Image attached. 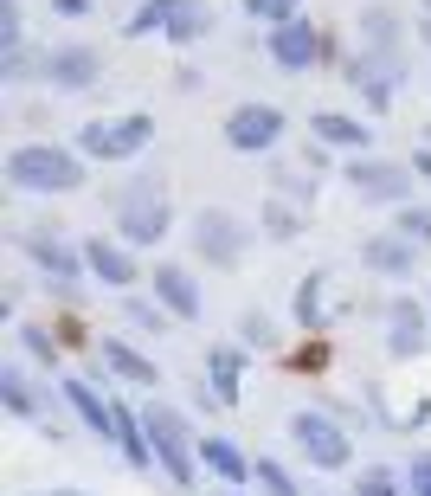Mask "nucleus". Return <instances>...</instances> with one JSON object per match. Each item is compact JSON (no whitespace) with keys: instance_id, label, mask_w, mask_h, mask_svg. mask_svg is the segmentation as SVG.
Masks as SVG:
<instances>
[{"instance_id":"1","label":"nucleus","mask_w":431,"mask_h":496,"mask_svg":"<svg viewBox=\"0 0 431 496\" xmlns=\"http://www.w3.org/2000/svg\"><path fill=\"white\" fill-rule=\"evenodd\" d=\"M7 187L14 193H78L84 155L58 149V142H20V149H7Z\"/></svg>"},{"instance_id":"2","label":"nucleus","mask_w":431,"mask_h":496,"mask_svg":"<svg viewBox=\"0 0 431 496\" xmlns=\"http://www.w3.org/2000/svg\"><path fill=\"white\" fill-rule=\"evenodd\" d=\"M168 226H174V206H168L162 174H135L129 187H116V239L122 245H155V239H168Z\"/></svg>"},{"instance_id":"3","label":"nucleus","mask_w":431,"mask_h":496,"mask_svg":"<svg viewBox=\"0 0 431 496\" xmlns=\"http://www.w3.org/2000/svg\"><path fill=\"white\" fill-rule=\"evenodd\" d=\"M155 142V116L149 110H129V116H97L78 129V155L91 162H135L142 149Z\"/></svg>"},{"instance_id":"4","label":"nucleus","mask_w":431,"mask_h":496,"mask_svg":"<svg viewBox=\"0 0 431 496\" xmlns=\"http://www.w3.org/2000/svg\"><path fill=\"white\" fill-rule=\"evenodd\" d=\"M142 425H149V451H155V464H162V477L168 483H193V425H187V412H174V406H149V412H142Z\"/></svg>"},{"instance_id":"5","label":"nucleus","mask_w":431,"mask_h":496,"mask_svg":"<svg viewBox=\"0 0 431 496\" xmlns=\"http://www.w3.org/2000/svg\"><path fill=\"white\" fill-rule=\"evenodd\" d=\"M245 245H251V226H239L226 206H200V213H193V252H200L206 264L232 271V264L245 258Z\"/></svg>"},{"instance_id":"6","label":"nucleus","mask_w":431,"mask_h":496,"mask_svg":"<svg viewBox=\"0 0 431 496\" xmlns=\"http://www.w3.org/2000/svg\"><path fill=\"white\" fill-rule=\"evenodd\" d=\"M290 445H297L316 471H341V464L354 458V439L341 432L328 412H290Z\"/></svg>"},{"instance_id":"7","label":"nucleus","mask_w":431,"mask_h":496,"mask_svg":"<svg viewBox=\"0 0 431 496\" xmlns=\"http://www.w3.org/2000/svg\"><path fill=\"white\" fill-rule=\"evenodd\" d=\"M39 78L52 91H91L103 78V52L97 45H45L39 52Z\"/></svg>"},{"instance_id":"8","label":"nucleus","mask_w":431,"mask_h":496,"mask_svg":"<svg viewBox=\"0 0 431 496\" xmlns=\"http://www.w3.org/2000/svg\"><path fill=\"white\" fill-rule=\"evenodd\" d=\"M20 252L39 264V277H45V283H58V291H78V277H84V252H71L58 233L33 226V233H20Z\"/></svg>"},{"instance_id":"9","label":"nucleus","mask_w":431,"mask_h":496,"mask_svg":"<svg viewBox=\"0 0 431 496\" xmlns=\"http://www.w3.org/2000/svg\"><path fill=\"white\" fill-rule=\"evenodd\" d=\"M277 135H283V110H277V104H239V110L226 116V149H239V155L277 149Z\"/></svg>"},{"instance_id":"10","label":"nucleus","mask_w":431,"mask_h":496,"mask_svg":"<svg viewBox=\"0 0 431 496\" xmlns=\"http://www.w3.org/2000/svg\"><path fill=\"white\" fill-rule=\"evenodd\" d=\"M399 58H374V52H354L348 58V84L367 97V110H393V97H399Z\"/></svg>"},{"instance_id":"11","label":"nucleus","mask_w":431,"mask_h":496,"mask_svg":"<svg viewBox=\"0 0 431 496\" xmlns=\"http://www.w3.org/2000/svg\"><path fill=\"white\" fill-rule=\"evenodd\" d=\"M431 329H425V303L418 297H393L387 303V354L393 362H412V354H425Z\"/></svg>"},{"instance_id":"12","label":"nucleus","mask_w":431,"mask_h":496,"mask_svg":"<svg viewBox=\"0 0 431 496\" xmlns=\"http://www.w3.org/2000/svg\"><path fill=\"white\" fill-rule=\"evenodd\" d=\"M264 52H270V64H277V71L303 78V71L316 64V52H322V33H316L309 20H290V26H277V33L264 39Z\"/></svg>"},{"instance_id":"13","label":"nucleus","mask_w":431,"mask_h":496,"mask_svg":"<svg viewBox=\"0 0 431 496\" xmlns=\"http://www.w3.org/2000/svg\"><path fill=\"white\" fill-rule=\"evenodd\" d=\"M149 283H155V303H162L174 322H200V316H206V297H200V283H193L181 264H155V277H149Z\"/></svg>"},{"instance_id":"14","label":"nucleus","mask_w":431,"mask_h":496,"mask_svg":"<svg viewBox=\"0 0 431 496\" xmlns=\"http://www.w3.org/2000/svg\"><path fill=\"white\" fill-rule=\"evenodd\" d=\"M348 187L361 200H406L412 193V174L393 168V162H374V155H354L348 162Z\"/></svg>"},{"instance_id":"15","label":"nucleus","mask_w":431,"mask_h":496,"mask_svg":"<svg viewBox=\"0 0 431 496\" xmlns=\"http://www.w3.org/2000/svg\"><path fill=\"white\" fill-rule=\"evenodd\" d=\"M418 252H425V245H412L406 233H374V239H361V264L380 271V277H418Z\"/></svg>"},{"instance_id":"16","label":"nucleus","mask_w":431,"mask_h":496,"mask_svg":"<svg viewBox=\"0 0 431 496\" xmlns=\"http://www.w3.org/2000/svg\"><path fill=\"white\" fill-rule=\"evenodd\" d=\"M84 271H91L97 283H110V291H129V283L142 277L135 258H129V245H122V239H103V233L84 239Z\"/></svg>"},{"instance_id":"17","label":"nucleus","mask_w":431,"mask_h":496,"mask_svg":"<svg viewBox=\"0 0 431 496\" xmlns=\"http://www.w3.org/2000/svg\"><path fill=\"white\" fill-rule=\"evenodd\" d=\"M97 362H103L116 381H135V387H162V368L149 362V354H135L129 342H116V335H103V342H97Z\"/></svg>"},{"instance_id":"18","label":"nucleus","mask_w":431,"mask_h":496,"mask_svg":"<svg viewBox=\"0 0 431 496\" xmlns=\"http://www.w3.org/2000/svg\"><path fill=\"white\" fill-rule=\"evenodd\" d=\"M309 135L328 142V149H354V155L367 149V123L348 116V110H316V116H309Z\"/></svg>"},{"instance_id":"19","label":"nucleus","mask_w":431,"mask_h":496,"mask_svg":"<svg viewBox=\"0 0 431 496\" xmlns=\"http://www.w3.org/2000/svg\"><path fill=\"white\" fill-rule=\"evenodd\" d=\"M354 39H361V52H374V58H399V20L387 7H361L354 14Z\"/></svg>"},{"instance_id":"20","label":"nucleus","mask_w":431,"mask_h":496,"mask_svg":"<svg viewBox=\"0 0 431 496\" xmlns=\"http://www.w3.org/2000/svg\"><path fill=\"white\" fill-rule=\"evenodd\" d=\"M64 400L78 406V419L91 425L97 439H110V425H116V406H110V400H103V393H97L91 381H78V374H64Z\"/></svg>"},{"instance_id":"21","label":"nucleus","mask_w":431,"mask_h":496,"mask_svg":"<svg viewBox=\"0 0 431 496\" xmlns=\"http://www.w3.org/2000/svg\"><path fill=\"white\" fill-rule=\"evenodd\" d=\"M187 7H193V0H142V7L122 20V33H129V39H149V33H162V39H168V26H174Z\"/></svg>"},{"instance_id":"22","label":"nucleus","mask_w":431,"mask_h":496,"mask_svg":"<svg viewBox=\"0 0 431 496\" xmlns=\"http://www.w3.org/2000/svg\"><path fill=\"white\" fill-rule=\"evenodd\" d=\"M200 464H206L212 477H220V483H245V477H251L245 451H239L232 439H220V432H206V439H200Z\"/></svg>"},{"instance_id":"23","label":"nucleus","mask_w":431,"mask_h":496,"mask_svg":"<svg viewBox=\"0 0 431 496\" xmlns=\"http://www.w3.org/2000/svg\"><path fill=\"white\" fill-rule=\"evenodd\" d=\"M0 400H7V412H14V419H45V400L33 393V381H26V368H20V362L0 368Z\"/></svg>"},{"instance_id":"24","label":"nucleus","mask_w":431,"mask_h":496,"mask_svg":"<svg viewBox=\"0 0 431 496\" xmlns=\"http://www.w3.org/2000/svg\"><path fill=\"white\" fill-rule=\"evenodd\" d=\"M322 297H328V271H309V277L297 283V329H309V335L328 329V303H322Z\"/></svg>"},{"instance_id":"25","label":"nucleus","mask_w":431,"mask_h":496,"mask_svg":"<svg viewBox=\"0 0 431 496\" xmlns=\"http://www.w3.org/2000/svg\"><path fill=\"white\" fill-rule=\"evenodd\" d=\"M206 368H212V393H220V406H239V348H206Z\"/></svg>"},{"instance_id":"26","label":"nucleus","mask_w":431,"mask_h":496,"mask_svg":"<svg viewBox=\"0 0 431 496\" xmlns=\"http://www.w3.org/2000/svg\"><path fill=\"white\" fill-rule=\"evenodd\" d=\"M258 226H264V239H277V245H290V239L303 233V213H297L290 200H264V213H258Z\"/></svg>"},{"instance_id":"27","label":"nucleus","mask_w":431,"mask_h":496,"mask_svg":"<svg viewBox=\"0 0 431 496\" xmlns=\"http://www.w3.org/2000/svg\"><path fill=\"white\" fill-rule=\"evenodd\" d=\"M14 335H20V348L33 354V362H39V368H58V354H64V342H58L52 329H39V322H20Z\"/></svg>"},{"instance_id":"28","label":"nucleus","mask_w":431,"mask_h":496,"mask_svg":"<svg viewBox=\"0 0 431 496\" xmlns=\"http://www.w3.org/2000/svg\"><path fill=\"white\" fill-rule=\"evenodd\" d=\"M122 316H129V329H142V335H168V310L162 303H149V297H122Z\"/></svg>"},{"instance_id":"29","label":"nucleus","mask_w":431,"mask_h":496,"mask_svg":"<svg viewBox=\"0 0 431 496\" xmlns=\"http://www.w3.org/2000/svg\"><path fill=\"white\" fill-rule=\"evenodd\" d=\"M245 14H251V20H264V26L277 33V26L303 20V0H245Z\"/></svg>"},{"instance_id":"30","label":"nucleus","mask_w":431,"mask_h":496,"mask_svg":"<svg viewBox=\"0 0 431 496\" xmlns=\"http://www.w3.org/2000/svg\"><path fill=\"white\" fill-rule=\"evenodd\" d=\"M206 33H212V14L200 7V0H193V7H187L174 26H168V39H174V45H193V39H206Z\"/></svg>"},{"instance_id":"31","label":"nucleus","mask_w":431,"mask_h":496,"mask_svg":"<svg viewBox=\"0 0 431 496\" xmlns=\"http://www.w3.org/2000/svg\"><path fill=\"white\" fill-rule=\"evenodd\" d=\"M251 477H258V490H264V496H297L290 471H283L277 458H258V464H251Z\"/></svg>"},{"instance_id":"32","label":"nucleus","mask_w":431,"mask_h":496,"mask_svg":"<svg viewBox=\"0 0 431 496\" xmlns=\"http://www.w3.org/2000/svg\"><path fill=\"white\" fill-rule=\"evenodd\" d=\"M393 233H406L412 245H431V206H406L393 220Z\"/></svg>"},{"instance_id":"33","label":"nucleus","mask_w":431,"mask_h":496,"mask_svg":"<svg viewBox=\"0 0 431 496\" xmlns=\"http://www.w3.org/2000/svg\"><path fill=\"white\" fill-rule=\"evenodd\" d=\"M33 64H39V58H33L26 45H14L7 58H0V78H7V84H26V78H39V71H33Z\"/></svg>"},{"instance_id":"34","label":"nucleus","mask_w":431,"mask_h":496,"mask_svg":"<svg viewBox=\"0 0 431 496\" xmlns=\"http://www.w3.org/2000/svg\"><path fill=\"white\" fill-rule=\"evenodd\" d=\"M239 342H245V348H270V342H277V329H270V316H258V310H251V316L239 322Z\"/></svg>"},{"instance_id":"35","label":"nucleus","mask_w":431,"mask_h":496,"mask_svg":"<svg viewBox=\"0 0 431 496\" xmlns=\"http://www.w3.org/2000/svg\"><path fill=\"white\" fill-rule=\"evenodd\" d=\"M20 26H26V20H20V0H0V52L20 45Z\"/></svg>"},{"instance_id":"36","label":"nucleus","mask_w":431,"mask_h":496,"mask_svg":"<svg viewBox=\"0 0 431 496\" xmlns=\"http://www.w3.org/2000/svg\"><path fill=\"white\" fill-rule=\"evenodd\" d=\"M361 496H399V483H393V471H380V464H367L361 471V483H354Z\"/></svg>"},{"instance_id":"37","label":"nucleus","mask_w":431,"mask_h":496,"mask_svg":"<svg viewBox=\"0 0 431 496\" xmlns=\"http://www.w3.org/2000/svg\"><path fill=\"white\" fill-rule=\"evenodd\" d=\"M270 181H277V193H290V200H316V181H303L297 168H277Z\"/></svg>"},{"instance_id":"38","label":"nucleus","mask_w":431,"mask_h":496,"mask_svg":"<svg viewBox=\"0 0 431 496\" xmlns=\"http://www.w3.org/2000/svg\"><path fill=\"white\" fill-rule=\"evenodd\" d=\"M406 483H412V496H431V451H412V464H406Z\"/></svg>"},{"instance_id":"39","label":"nucleus","mask_w":431,"mask_h":496,"mask_svg":"<svg viewBox=\"0 0 431 496\" xmlns=\"http://www.w3.org/2000/svg\"><path fill=\"white\" fill-rule=\"evenodd\" d=\"M58 342L64 348H84V322H58Z\"/></svg>"},{"instance_id":"40","label":"nucleus","mask_w":431,"mask_h":496,"mask_svg":"<svg viewBox=\"0 0 431 496\" xmlns=\"http://www.w3.org/2000/svg\"><path fill=\"white\" fill-rule=\"evenodd\" d=\"M52 7H58V14H71V20H84V14H91V0H52Z\"/></svg>"},{"instance_id":"41","label":"nucleus","mask_w":431,"mask_h":496,"mask_svg":"<svg viewBox=\"0 0 431 496\" xmlns=\"http://www.w3.org/2000/svg\"><path fill=\"white\" fill-rule=\"evenodd\" d=\"M412 174H425V181H431V149H418V155H412Z\"/></svg>"},{"instance_id":"42","label":"nucleus","mask_w":431,"mask_h":496,"mask_svg":"<svg viewBox=\"0 0 431 496\" xmlns=\"http://www.w3.org/2000/svg\"><path fill=\"white\" fill-rule=\"evenodd\" d=\"M52 496H84V490H52Z\"/></svg>"},{"instance_id":"43","label":"nucleus","mask_w":431,"mask_h":496,"mask_svg":"<svg viewBox=\"0 0 431 496\" xmlns=\"http://www.w3.org/2000/svg\"><path fill=\"white\" fill-rule=\"evenodd\" d=\"M226 496H239V490H226Z\"/></svg>"},{"instance_id":"44","label":"nucleus","mask_w":431,"mask_h":496,"mask_svg":"<svg viewBox=\"0 0 431 496\" xmlns=\"http://www.w3.org/2000/svg\"><path fill=\"white\" fill-rule=\"evenodd\" d=\"M425 149H431V142H425Z\"/></svg>"}]
</instances>
